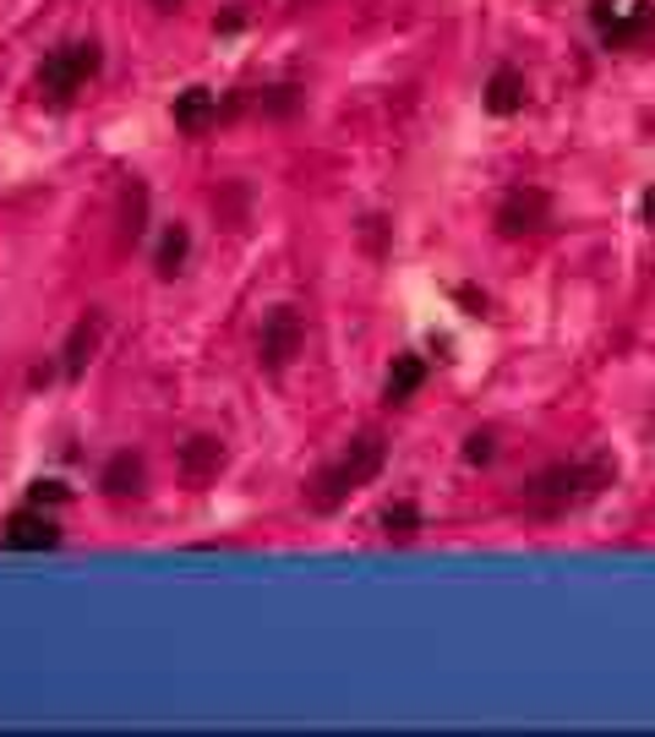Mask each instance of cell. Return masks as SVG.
Masks as SVG:
<instances>
[{"label":"cell","instance_id":"1","mask_svg":"<svg viewBox=\"0 0 655 737\" xmlns=\"http://www.w3.org/2000/svg\"><path fill=\"white\" fill-rule=\"evenodd\" d=\"M617 481V460L595 454V460H580V465H546L541 475H530L520 492V503L530 514H568L590 503L595 492H606Z\"/></svg>","mask_w":655,"mask_h":737},{"label":"cell","instance_id":"2","mask_svg":"<svg viewBox=\"0 0 655 737\" xmlns=\"http://www.w3.org/2000/svg\"><path fill=\"white\" fill-rule=\"evenodd\" d=\"M383 460H389V443H383L377 432H361V437H355V443H350V448H344V454H339V460L306 486V503H312L318 514H339V508H344V503H350V497L383 470Z\"/></svg>","mask_w":655,"mask_h":737},{"label":"cell","instance_id":"3","mask_svg":"<svg viewBox=\"0 0 655 737\" xmlns=\"http://www.w3.org/2000/svg\"><path fill=\"white\" fill-rule=\"evenodd\" d=\"M99 67H104L99 44H93V39H71V44H61V50L44 55V67H39V93H44L56 110H66V104L99 77Z\"/></svg>","mask_w":655,"mask_h":737},{"label":"cell","instance_id":"4","mask_svg":"<svg viewBox=\"0 0 655 737\" xmlns=\"http://www.w3.org/2000/svg\"><path fill=\"white\" fill-rule=\"evenodd\" d=\"M301 344H306V323H301V312L295 306H273L268 317H262V334H258V366L262 372H290V361L301 355Z\"/></svg>","mask_w":655,"mask_h":737},{"label":"cell","instance_id":"5","mask_svg":"<svg viewBox=\"0 0 655 737\" xmlns=\"http://www.w3.org/2000/svg\"><path fill=\"white\" fill-rule=\"evenodd\" d=\"M497 235H508V241H524V235H541L546 224H552V198L541 192V186H520V192H508V198L497 202Z\"/></svg>","mask_w":655,"mask_h":737},{"label":"cell","instance_id":"6","mask_svg":"<svg viewBox=\"0 0 655 737\" xmlns=\"http://www.w3.org/2000/svg\"><path fill=\"white\" fill-rule=\"evenodd\" d=\"M224 460H230V448H224V437H213V432H196V437H187V443L175 448V470H181V481H187V486H208V481H219Z\"/></svg>","mask_w":655,"mask_h":737},{"label":"cell","instance_id":"7","mask_svg":"<svg viewBox=\"0 0 655 737\" xmlns=\"http://www.w3.org/2000/svg\"><path fill=\"white\" fill-rule=\"evenodd\" d=\"M0 546H6V552H56V546H61V525H56L44 508L11 514V525H6Z\"/></svg>","mask_w":655,"mask_h":737},{"label":"cell","instance_id":"8","mask_svg":"<svg viewBox=\"0 0 655 737\" xmlns=\"http://www.w3.org/2000/svg\"><path fill=\"white\" fill-rule=\"evenodd\" d=\"M99 344H104V312H93V306H88V317H77V329L66 334V350H61V372H66V377H82V372L93 366Z\"/></svg>","mask_w":655,"mask_h":737},{"label":"cell","instance_id":"9","mask_svg":"<svg viewBox=\"0 0 655 737\" xmlns=\"http://www.w3.org/2000/svg\"><path fill=\"white\" fill-rule=\"evenodd\" d=\"M142 486H148V465H142V454H131V448L110 454L104 470H99V492H104V497H142Z\"/></svg>","mask_w":655,"mask_h":737},{"label":"cell","instance_id":"10","mask_svg":"<svg viewBox=\"0 0 655 737\" xmlns=\"http://www.w3.org/2000/svg\"><path fill=\"white\" fill-rule=\"evenodd\" d=\"M175 127L187 137H202L213 121H219V93L213 88H187V93H175Z\"/></svg>","mask_w":655,"mask_h":737},{"label":"cell","instance_id":"11","mask_svg":"<svg viewBox=\"0 0 655 737\" xmlns=\"http://www.w3.org/2000/svg\"><path fill=\"white\" fill-rule=\"evenodd\" d=\"M486 115H520L524 110V71L520 67H497L486 77V93H481Z\"/></svg>","mask_w":655,"mask_h":737},{"label":"cell","instance_id":"12","mask_svg":"<svg viewBox=\"0 0 655 737\" xmlns=\"http://www.w3.org/2000/svg\"><path fill=\"white\" fill-rule=\"evenodd\" d=\"M421 388H426V361H421V355H393L389 383H383V400H389V404H410Z\"/></svg>","mask_w":655,"mask_h":737},{"label":"cell","instance_id":"13","mask_svg":"<svg viewBox=\"0 0 655 737\" xmlns=\"http://www.w3.org/2000/svg\"><path fill=\"white\" fill-rule=\"evenodd\" d=\"M651 33H655V0H639L634 17H623V22H617V17L606 22V44H612V50H634V44H645Z\"/></svg>","mask_w":655,"mask_h":737},{"label":"cell","instance_id":"14","mask_svg":"<svg viewBox=\"0 0 655 737\" xmlns=\"http://www.w3.org/2000/svg\"><path fill=\"white\" fill-rule=\"evenodd\" d=\"M187 258H192V230L187 224H170L164 241H159V252H153V273L159 279H175V273L187 269Z\"/></svg>","mask_w":655,"mask_h":737},{"label":"cell","instance_id":"15","mask_svg":"<svg viewBox=\"0 0 655 737\" xmlns=\"http://www.w3.org/2000/svg\"><path fill=\"white\" fill-rule=\"evenodd\" d=\"M383 536H389V541H415V536H421V508H415V503H404V497L389 503V508H383Z\"/></svg>","mask_w":655,"mask_h":737},{"label":"cell","instance_id":"16","mask_svg":"<svg viewBox=\"0 0 655 737\" xmlns=\"http://www.w3.org/2000/svg\"><path fill=\"white\" fill-rule=\"evenodd\" d=\"M142 219H148V192L131 181L127 198H121V235H127V241H137V235H142Z\"/></svg>","mask_w":655,"mask_h":737},{"label":"cell","instance_id":"17","mask_svg":"<svg viewBox=\"0 0 655 737\" xmlns=\"http://www.w3.org/2000/svg\"><path fill=\"white\" fill-rule=\"evenodd\" d=\"M262 115H273V121H284V115H295L301 110V88H290V82H279V88H268L258 99Z\"/></svg>","mask_w":655,"mask_h":737},{"label":"cell","instance_id":"18","mask_svg":"<svg viewBox=\"0 0 655 737\" xmlns=\"http://www.w3.org/2000/svg\"><path fill=\"white\" fill-rule=\"evenodd\" d=\"M66 497H71V486H61V481H33V486H28V503H33V508H56Z\"/></svg>","mask_w":655,"mask_h":737},{"label":"cell","instance_id":"19","mask_svg":"<svg viewBox=\"0 0 655 737\" xmlns=\"http://www.w3.org/2000/svg\"><path fill=\"white\" fill-rule=\"evenodd\" d=\"M492 454H497V443H492L486 432L464 437V465H492Z\"/></svg>","mask_w":655,"mask_h":737},{"label":"cell","instance_id":"20","mask_svg":"<svg viewBox=\"0 0 655 737\" xmlns=\"http://www.w3.org/2000/svg\"><path fill=\"white\" fill-rule=\"evenodd\" d=\"M148 6H153V11H181L187 0H148Z\"/></svg>","mask_w":655,"mask_h":737},{"label":"cell","instance_id":"21","mask_svg":"<svg viewBox=\"0 0 655 737\" xmlns=\"http://www.w3.org/2000/svg\"><path fill=\"white\" fill-rule=\"evenodd\" d=\"M645 213H651V219H655V192H651V198H645Z\"/></svg>","mask_w":655,"mask_h":737}]
</instances>
